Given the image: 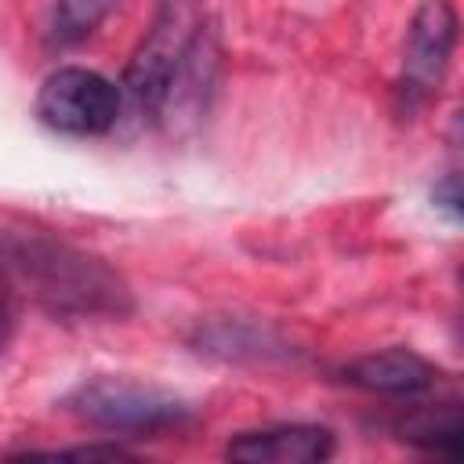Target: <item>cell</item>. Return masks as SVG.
<instances>
[{
	"label": "cell",
	"instance_id": "8fae6325",
	"mask_svg": "<svg viewBox=\"0 0 464 464\" xmlns=\"http://www.w3.org/2000/svg\"><path fill=\"white\" fill-rule=\"evenodd\" d=\"M112 0H54L47 14V44L51 47H76L83 44L109 14Z\"/></svg>",
	"mask_w": 464,
	"mask_h": 464
},
{
	"label": "cell",
	"instance_id": "ba28073f",
	"mask_svg": "<svg viewBox=\"0 0 464 464\" xmlns=\"http://www.w3.org/2000/svg\"><path fill=\"white\" fill-rule=\"evenodd\" d=\"M341 381H348L352 388L373 392V395L413 399L439 381V370L413 348H381V352L359 355L348 366H341Z\"/></svg>",
	"mask_w": 464,
	"mask_h": 464
},
{
	"label": "cell",
	"instance_id": "7a4b0ae2",
	"mask_svg": "<svg viewBox=\"0 0 464 464\" xmlns=\"http://www.w3.org/2000/svg\"><path fill=\"white\" fill-rule=\"evenodd\" d=\"M65 406L80 420L120 435H160L178 431L192 420V406L185 399L123 377H91L72 388Z\"/></svg>",
	"mask_w": 464,
	"mask_h": 464
},
{
	"label": "cell",
	"instance_id": "9c48e42d",
	"mask_svg": "<svg viewBox=\"0 0 464 464\" xmlns=\"http://www.w3.org/2000/svg\"><path fill=\"white\" fill-rule=\"evenodd\" d=\"M196 352L218 355V359H268V355H286V344L276 337V330L239 319V315H210L196 326L192 334Z\"/></svg>",
	"mask_w": 464,
	"mask_h": 464
},
{
	"label": "cell",
	"instance_id": "5b68a950",
	"mask_svg": "<svg viewBox=\"0 0 464 464\" xmlns=\"http://www.w3.org/2000/svg\"><path fill=\"white\" fill-rule=\"evenodd\" d=\"M192 29H188V18H185V7L167 0L163 11L156 14L149 36L141 40V47L134 51V58L123 72V91H127V98L134 102L138 112L160 116V105L167 98L170 76L181 62V51H185Z\"/></svg>",
	"mask_w": 464,
	"mask_h": 464
},
{
	"label": "cell",
	"instance_id": "52a82bcc",
	"mask_svg": "<svg viewBox=\"0 0 464 464\" xmlns=\"http://www.w3.org/2000/svg\"><path fill=\"white\" fill-rule=\"evenodd\" d=\"M218 36L214 29H203L196 25L185 51H181V62L170 76V87H167V98L160 105V116L156 120H167V123H181V120H196L207 112V98L218 83Z\"/></svg>",
	"mask_w": 464,
	"mask_h": 464
},
{
	"label": "cell",
	"instance_id": "3957f363",
	"mask_svg": "<svg viewBox=\"0 0 464 464\" xmlns=\"http://www.w3.org/2000/svg\"><path fill=\"white\" fill-rule=\"evenodd\" d=\"M120 105H123V94L109 76L83 65H62L51 76H44L33 112L54 134L98 138L116 127Z\"/></svg>",
	"mask_w": 464,
	"mask_h": 464
},
{
	"label": "cell",
	"instance_id": "8992f818",
	"mask_svg": "<svg viewBox=\"0 0 464 464\" xmlns=\"http://www.w3.org/2000/svg\"><path fill=\"white\" fill-rule=\"evenodd\" d=\"M334 453V431L323 424H272L228 439L225 457L243 464H315Z\"/></svg>",
	"mask_w": 464,
	"mask_h": 464
},
{
	"label": "cell",
	"instance_id": "4fadbf2b",
	"mask_svg": "<svg viewBox=\"0 0 464 464\" xmlns=\"http://www.w3.org/2000/svg\"><path fill=\"white\" fill-rule=\"evenodd\" d=\"M11 330H14V319H11V308H7V304H0V352H4V344L11 341Z\"/></svg>",
	"mask_w": 464,
	"mask_h": 464
},
{
	"label": "cell",
	"instance_id": "277c9868",
	"mask_svg": "<svg viewBox=\"0 0 464 464\" xmlns=\"http://www.w3.org/2000/svg\"><path fill=\"white\" fill-rule=\"evenodd\" d=\"M457 47V11L453 0H420V7L413 11V22L406 29V47H402V72H399V112L413 116L417 109H424L450 69Z\"/></svg>",
	"mask_w": 464,
	"mask_h": 464
},
{
	"label": "cell",
	"instance_id": "6da1fadb",
	"mask_svg": "<svg viewBox=\"0 0 464 464\" xmlns=\"http://www.w3.org/2000/svg\"><path fill=\"white\" fill-rule=\"evenodd\" d=\"M0 290L51 319H123L127 279L98 254L40 228H0Z\"/></svg>",
	"mask_w": 464,
	"mask_h": 464
},
{
	"label": "cell",
	"instance_id": "7c38bea8",
	"mask_svg": "<svg viewBox=\"0 0 464 464\" xmlns=\"http://www.w3.org/2000/svg\"><path fill=\"white\" fill-rule=\"evenodd\" d=\"M431 203H435V210H442L450 221H460V214H464L460 178H457V174H446L442 181H435V188H431Z\"/></svg>",
	"mask_w": 464,
	"mask_h": 464
},
{
	"label": "cell",
	"instance_id": "30bf717a",
	"mask_svg": "<svg viewBox=\"0 0 464 464\" xmlns=\"http://www.w3.org/2000/svg\"><path fill=\"white\" fill-rule=\"evenodd\" d=\"M395 435L410 446H420L428 453L460 457L464 446V424H460V406L457 402H442V406H417L406 417L395 420Z\"/></svg>",
	"mask_w": 464,
	"mask_h": 464
}]
</instances>
